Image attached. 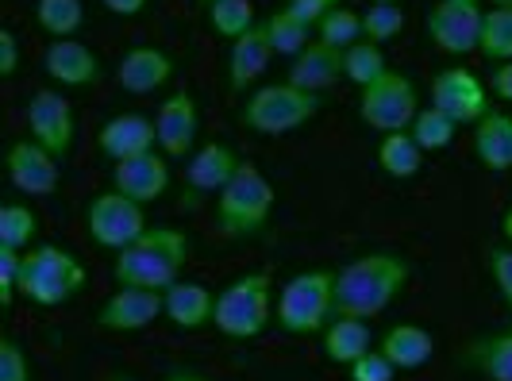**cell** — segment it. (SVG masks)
<instances>
[{
	"instance_id": "6da1fadb",
	"label": "cell",
	"mask_w": 512,
	"mask_h": 381,
	"mask_svg": "<svg viewBox=\"0 0 512 381\" xmlns=\"http://www.w3.org/2000/svg\"><path fill=\"white\" fill-rule=\"evenodd\" d=\"M412 278V266L393 251H370L335 274V316H382Z\"/></svg>"
},
{
	"instance_id": "7a4b0ae2",
	"label": "cell",
	"mask_w": 512,
	"mask_h": 381,
	"mask_svg": "<svg viewBox=\"0 0 512 381\" xmlns=\"http://www.w3.org/2000/svg\"><path fill=\"white\" fill-rule=\"evenodd\" d=\"M189 251L193 243L181 228H147L131 247L116 251L112 278L116 285H143V289L166 293L185 274Z\"/></svg>"
},
{
	"instance_id": "3957f363",
	"label": "cell",
	"mask_w": 512,
	"mask_h": 381,
	"mask_svg": "<svg viewBox=\"0 0 512 381\" xmlns=\"http://www.w3.org/2000/svg\"><path fill=\"white\" fill-rule=\"evenodd\" d=\"M274 201H278V193H274V185L270 178L251 166V162H243L239 170H235V178L220 189V197H216V220H220V235L224 239H255L266 231L270 224V212H274Z\"/></svg>"
},
{
	"instance_id": "277c9868",
	"label": "cell",
	"mask_w": 512,
	"mask_h": 381,
	"mask_svg": "<svg viewBox=\"0 0 512 381\" xmlns=\"http://www.w3.org/2000/svg\"><path fill=\"white\" fill-rule=\"evenodd\" d=\"M216 331L228 339H258L274 324V274L270 270H251L231 278L216 293Z\"/></svg>"
},
{
	"instance_id": "5b68a950",
	"label": "cell",
	"mask_w": 512,
	"mask_h": 381,
	"mask_svg": "<svg viewBox=\"0 0 512 381\" xmlns=\"http://www.w3.org/2000/svg\"><path fill=\"white\" fill-rule=\"evenodd\" d=\"M274 320L285 335H316L335 320V270H305L282 285Z\"/></svg>"
},
{
	"instance_id": "8992f818",
	"label": "cell",
	"mask_w": 512,
	"mask_h": 381,
	"mask_svg": "<svg viewBox=\"0 0 512 381\" xmlns=\"http://www.w3.org/2000/svg\"><path fill=\"white\" fill-rule=\"evenodd\" d=\"M320 108H324L320 93H305L289 81H278V85L255 89L243 104L239 120L255 135H289V131H301L308 120H316Z\"/></svg>"
},
{
	"instance_id": "52a82bcc",
	"label": "cell",
	"mask_w": 512,
	"mask_h": 381,
	"mask_svg": "<svg viewBox=\"0 0 512 381\" xmlns=\"http://www.w3.org/2000/svg\"><path fill=\"white\" fill-rule=\"evenodd\" d=\"M85 285V266L77 262V254H70L66 247H31L24 251V274H20V297H27L31 305H66L70 297L81 293Z\"/></svg>"
},
{
	"instance_id": "ba28073f",
	"label": "cell",
	"mask_w": 512,
	"mask_h": 381,
	"mask_svg": "<svg viewBox=\"0 0 512 381\" xmlns=\"http://www.w3.org/2000/svg\"><path fill=\"white\" fill-rule=\"evenodd\" d=\"M416 112H420V93L412 77H405L401 70H385L378 81L359 89V120L370 131H382V135L409 131Z\"/></svg>"
},
{
	"instance_id": "9c48e42d",
	"label": "cell",
	"mask_w": 512,
	"mask_h": 381,
	"mask_svg": "<svg viewBox=\"0 0 512 381\" xmlns=\"http://www.w3.org/2000/svg\"><path fill=\"white\" fill-rule=\"evenodd\" d=\"M85 228L89 239L104 251H124L143 231H147V204L131 201L120 189L97 193L85 208Z\"/></svg>"
},
{
	"instance_id": "30bf717a",
	"label": "cell",
	"mask_w": 512,
	"mask_h": 381,
	"mask_svg": "<svg viewBox=\"0 0 512 381\" xmlns=\"http://www.w3.org/2000/svg\"><path fill=\"white\" fill-rule=\"evenodd\" d=\"M27 131L39 147L62 162L66 154L74 151L77 139V120H74V104L62 97V89H39L31 101H27Z\"/></svg>"
},
{
	"instance_id": "8fae6325",
	"label": "cell",
	"mask_w": 512,
	"mask_h": 381,
	"mask_svg": "<svg viewBox=\"0 0 512 381\" xmlns=\"http://www.w3.org/2000/svg\"><path fill=\"white\" fill-rule=\"evenodd\" d=\"M482 24H486V12L478 4H459V0H439L428 8V39L436 43L439 51L447 54H474L482 47Z\"/></svg>"
},
{
	"instance_id": "7c38bea8",
	"label": "cell",
	"mask_w": 512,
	"mask_h": 381,
	"mask_svg": "<svg viewBox=\"0 0 512 381\" xmlns=\"http://www.w3.org/2000/svg\"><path fill=\"white\" fill-rule=\"evenodd\" d=\"M432 104L447 112L455 124H478L489 116V93L466 66H447L432 81Z\"/></svg>"
},
{
	"instance_id": "4fadbf2b",
	"label": "cell",
	"mask_w": 512,
	"mask_h": 381,
	"mask_svg": "<svg viewBox=\"0 0 512 381\" xmlns=\"http://www.w3.org/2000/svg\"><path fill=\"white\" fill-rule=\"evenodd\" d=\"M158 316H166V297L158 289L143 285H120L97 312V328L104 331H143L151 328Z\"/></svg>"
},
{
	"instance_id": "5bb4252c",
	"label": "cell",
	"mask_w": 512,
	"mask_h": 381,
	"mask_svg": "<svg viewBox=\"0 0 512 381\" xmlns=\"http://www.w3.org/2000/svg\"><path fill=\"white\" fill-rule=\"evenodd\" d=\"M154 127H158V151L166 158H193V147H197V131H201V108H197V97L193 93H174L158 104V116H154Z\"/></svg>"
},
{
	"instance_id": "9a60e30c",
	"label": "cell",
	"mask_w": 512,
	"mask_h": 381,
	"mask_svg": "<svg viewBox=\"0 0 512 381\" xmlns=\"http://www.w3.org/2000/svg\"><path fill=\"white\" fill-rule=\"evenodd\" d=\"M8 181L27 193V197H51L62 181V166L47 147H39L35 139H20L8 151Z\"/></svg>"
},
{
	"instance_id": "2e32d148",
	"label": "cell",
	"mask_w": 512,
	"mask_h": 381,
	"mask_svg": "<svg viewBox=\"0 0 512 381\" xmlns=\"http://www.w3.org/2000/svg\"><path fill=\"white\" fill-rule=\"evenodd\" d=\"M112 189H120L124 197L139 204H154L170 189V158L162 151H147L128 162L112 166Z\"/></svg>"
},
{
	"instance_id": "e0dca14e",
	"label": "cell",
	"mask_w": 512,
	"mask_h": 381,
	"mask_svg": "<svg viewBox=\"0 0 512 381\" xmlns=\"http://www.w3.org/2000/svg\"><path fill=\"white\" fill-rule=\"evenodd\" d=\"M43 70L62 89H85V85L101 81V58L93 54V47H85L77 39H54L43 54Z\"/></svg>"
},
{
	"instance_id": "ac0fdd59",
	"label": "cell",
	"mask_w": 512,
	"mask_h": 381,
	"mask_svg": "<svg viewBox=\"0 0 512 381\" xmlns=\"http://www.w3.org/2000/svg\"><path fill=\"white\" fill-rule=\"evenodd\" d=\"M97 147L112 162H128V158H139L147 151H158V127L139 112H124V116H112L97 131Z\"/></svg>"
},
{
	"instance_id": "d6986e66",
	"label": "cell",
	"mask_w": 512,
	"mask_h": 381,
	"mask_svg": "<svg viewBox=\"0 0 512 381\" xmlns=\"http://www.w3.org/2000/svg\"><path fill=\"white\" fill-rule=\"evenodd\" d=\"M174 77V58L162 47H131L120 62H116V85L124 93L147 97L154 89H162Z\"/></svg>"
},
{
	"instance_id": "ffe728a7",
	"label": "cell",
	"mask_w": 512,
	"mask_h": 381,
	"mask_svg": "<svg viewBox=\"0 0 512 381\" xmlns=\"http://www.w3.org/2000/svg\"><path fill=\"white\" fill-rule=\"evenodd\" d=\"M343 77H347L343 74V51H335V47H328V43L312 39L305 51L289 62L285 81L297 85V89H305V93H328V89L339 85Z\"/></svg>"
},
{
	"instance_id": "44dd1931",
	"label": "cell",
	"mask_w": 512,
	"mask_h": 381,
	"mask_svg": "<svg viewBox=\"0 0 512 381\" xmlns=\"http://www.w3.org/2000/svg\"><path fill=\"white\" fill-rule=\"evenodd\" d=\"M166 320L181 331H201L216 320V293L201 281H174L166 293Z\"/></svg>"
},
{
	"instance_id": "7402d4cb",
	"label": "cell",
	"mask_w": 512,
	"mask_h": 381,
	"mask_svg": "<svg viewBox=\"0 0 512 381\" xmlns=\"http://www.w3.org/2000/svg\"><path fill=\"white\" fill-rule=\"evenodd\" d=\"M274 58V47H270V35H266V24H255L247 35H239L228 51V85L235 93H243L247 85H255L258 77L266 74Z\"/></svg>"
},
{
	"instance_id": "603a6c76",
	"label": "cell",
	"mask_w": 512,
	"mask_h": 381,
	"mask_svg": "<svg viewBox=\"0 0 512 381\" xmlns=\"http://www.w3.org/2000/svg\"><path fill=\"white\" fill-rule=\"evenodd\" d=\"M239 166H243V162H239L235 147H228V143H205L201 151H193V158H189L185 181H189L193 193H212V197H220V189L235 178Z\"/></svg>"
},
{
	"instance_id": "cb8c5ba5",
	"label": "cell",
	"mask_w": 512,
	"mask_h": 381,
	"mask_svg": "<svg viewBox=\"0 0 512 381\" xmlns=\"http://www.w3.org/2000/svg\"><path fill=\"white\" fill-rule=\"evenodd\" d=\"M382 355L397 366V370H420L436 355V335L420 324H397L382 335Z\"/></svg>"
},
{
	"instance_id": "d4e9b609",
	"label": "cell",
	"mask_w": 512,
	"mask_h": 381,
	"mask_svg": "<svg viewBox=\"0 0 512 381\" xmlns=\"http://www.w3.org/2000/svg\"><path fill=\"white\" fill-rule=\"evenodd\" d=\"M366 351H374V328H370V320L335 316L332 324L324 328V358L335 362V366H351Z\"/></svg>"
},
{
	"instance_id": "484cf974",
	"label": "cell",
	"mask_w": 512,
	"mask_h": 381,
	"mask_svg": "<svg viewBox=\"0 0 512 381\" xmlns=\"http://www.w3.org/2000/svg\"><path fill=\"white\" fill-rule=\"evenodd\" d=\"M462 362L486 381H512V328L509 331H489L478 335L466 351Z\"/></svg>"
},
{
	"instance_id": "4316f807",
	"label": "cell",
	"mask_w": 512,
	"mask_h": 381,
	"mask_svg": "<svg viewBox=\"0 0 512 381\" xmlns=\"http://www.w3.org/2000/svg\"><path fill=\"white\" fill-rule=\"evenodd\" d=\"M474 154H478V162H482L486 170L509 174L512 170V116L509 112H489L486 120H478Z\"/></svg>"
},
{
	"instance_id": "83f0119b",
	"label": "cell",
	"mask_w": 512,
	"mask_h": 381,
	"mask_svg": "<svg viewBox=\"0 0 512 381\" xmlns=\"http://www.w3.org/2000/svg\"><path fill=\"white\" fill-rule=\"evenodd\" d=\"M378 166L393 181H409L424 166V147L412 139V131H389L378 143Z\"/></svg>"
},
{
	"instance_id": "f1b7e54d",
	"label": "cell",
	"mask_w": 512,
	"mask_h": 381,
	"mask_svg": "<svg viewBox=\"0 0 512 381\" xmlns=\"http://www.w3.org/2000/svg\"><path fill=\"white\" fill-rule=\"evenodd\" d=\"M262 24H266V35H270V47H274V54L297 58V54L312 43V27H308L305 20H297L293 12H285V8H278L274 16H266Z\"/></svg>"
},
{
	"instance_id": "f546056e",
	"label": "cell",
	"mask_w": 512,
	"mask_h": 381,
	"mask_svg": "<svg viewBox=\"0 0 512 381\" xmlns=\"http://www.w3.org/2000/svg\"><path fill=\"white\" fill-rule=\"evenodd\" d=\"M205 8H208V27H212L220 39H231V43L258 24L251 0H212Z\"/></svg>"
},
{
	"instance_id": "4dcf8cb0",
	"label": "cell",
	"mask_w": 512,
	"mask_h": 381,
	"mask_svg": "<svg viewBox=\"0 0 512 381\" xmlns=\"http://www.w3.org/2000/svg\"><path fill=\"white\" fill-rule=\"evenodd\" d=\"M35 20L54 39H70L85 24V4L81 0H39Z\"/></svg>"
},
{
	"instance_id": "1f68e13d",
	"label": "cell",
	"mask_w": 512,
	"mask_h": 381,
	"mask_svg": "<svg viewBox=\"0 0 512 381\" xmlns=\"http://www.w3.org/2000/svg\"><path fill=\"white\" fill-rule=\"evenodd\" d=\"M409 131H412V139L424 147V154H428V151H443V147H451V143H455V135H459V124L432 104V108H420V112H416V120H412Z\"/></svg>"
},
{
	"instance_id": "d6a6232c",
	"label": "cell",
	"mask_w": 512,
	"mask_h": 381,
	"mask_svg": "<svg viewBox=\"0 0 512 381\" xmlns=\"http://www.w3.org/2000/svg\"><path fill=\"white\" fill-rule=\"evenodd\" d=\"M385 70H389V62H385L382 47L370 43V39H359L355 47L343 51V74H347V81H355L359 89H366L370 81H378Z\"/></svg>"
},
{
	"instance_id": "836d02e7",
	"label": "cell",
	"mask_w": 512,
	"mask_h": 381,
	"mask_svg": "<svg viewBox=\"0 0 512 381\" xmlns=\"http://www.w3.org/2000/svg\"><path fill=\"white\" fill-rule=\"evenodd\" d=\"M316 39L335 47V51H347L362 39V16L343 8V4H335V8H328V16L316 24Z\"/></svg>"
},
{
	"instance_id": "e575fe53",
	"label": "cell",
	"mask_w": 512,
	"mask_h": 381,
	"mask_svg": "<svg viewBox=\"0 0 512 381\" xmlns=\"http://www.w3.org/2000/svg\"><path fill=\"white\" fill-rule=\"evenodd\" d=\"M35 235H39V216L27 204H4L0 208V247L31 251Z\"/></svg>"
},
{
	"instance_id": "d590c367",
	"label": "cell",
	"mask_w": 512,
	"mask_h": 381,
	"mask_svg": "<svg viewBox=\"0 0 512 381\" xmlns=\"http://www.w3.org/2000/svg\"><path fill=\"white\" fill-rule=\"evenodd\" d=\"M489 62H512V8H489L482 24V47Z\"/></svg>"
},
{
	"instance_id": "8d00e7d4",
	"label": "cell",
	"mask_w": 512,
	"mask_h": 381,
	"mask_svg": "<svg viewBox=\"0 0 512 381\" xmlns=\"http://www.w3.org/2000/svg\"><path fill=\"white\" fill-rule=\"evenodd\" d=\"M401 31H405V8L401 4H370L362 12V39H370L378 47L397 39Z\"/></svg>"
},
{
	"instance_id": "74e56055",
	"label": "cell",
	"mask_w": 512,
	"mask_h": 381,
	"mask_svg": "<svg viewBox=\"0 0 512 381\" xmlns=\"http://www.w3.org/2000/svg\"><path fill=\"white\" fill-rule=\"evenodd\" d=\"M20 274H24V251L0 247V305L8 308L20 293Z\"/></svg>"
},
{
	"instance_id": "f35d334b",
	"label": "cell",
	"mask_w": 512,
	"mask_h": 381,
	"mask_svg": "<svg viewBox=\"0 0 512 381\" xmlns=\"http://www.w3.org/2000/svg\"><path fill=\"white\" fill-rule=\"evenodd\" d=\"M347 370H351V381H393L397 378V366L382 355V347L366 351V355H362L359 362H351Z\"/></svg>"
},
{
	"instance_id": "ab89813d",
	"label": "cell",
	"mask_w": 512,
	"mask_h": 381,
	"mask_svg": "<svg viewBox=\"0 0 512 381\" xmlns=\"http://www.w3.org/2000/svg\"><path fill=\"white\" fill-rule=\"evenodd\" d=\"M489 274H493V285H497V297L512 312V247H493L489 251Z\"/></svg>"
},
{
	"instance_id": "60d3db41",
	"label": "cell",
	"mask_w": 512,
	"mask_h": 381,
	"mask_svg": "<svg viewBox=\"0 0 512 381\" xmlns=\"http://www.w3.org/2000/svg\"><path fill=\"white\" fill-rule=\"evenodd\" d=\"M0 381H31V362L16 339L0 343Z\"/></svg>"
},
{
	"instance_id": "b9f144b4",
	"label": "cell",
	"mask_w": 512,
	"mask_h": 381,
	"mask_svg": "<svg viewBox=\"0 0 512 381\" xmlns=\"http://www.w3.org/2000/svg\"><path fill=\"white\" fill-rule=\"evenodd\" d=\"M285 12H293L297 20H305L308 27H316L324 16H328V8H335L332 0H285L282 4Z\"/></svg>"
},
{
	"instance_id": "7bdbcfd3",
	"label": "cell",
	"mask_w": 512,
	"mask_h": 381,
	"mask_svg": "<svg viewBox=\"0 0 512 381\" xmlns=\"http://www.w3.org/2000/svg\"><path fill=\"white\" fill-rule=\"evenodd\" d=\"M20 70V39L12 31H0V74L12 77Z\"/></svg>"
},
{
	"instance_id": "ee69618b",
	"label": "cell",
	"mask_w": 512,
	"mask_h": 381,
	"mask_svg": "<svg viewBox=\"0 0 512 381\" xmlns=\"http://www.w3.org/2000/svg\"><path fill=\"white\" fill-rule=\"evenodd\" d=\"M489 85H493V93L501 97V101L512 104V62H497V70L489 77Z\"/></svg>"
},
{
	"instance_id": "f6af8a7d",
	"label": "cell",
	"mask_w": 512,
	"mask_h": 381,
	"mask_svg": "<svg viewBox=\"0 0 512 381\" xmlns=\"http://www.w3.org/2000/svg\"><path fill=\"white\" fill-rule=\"evenodd\" d=\"M112 16H139L147 8V0H101Z\"/></svg>"
},
{
	"instance_id": "bcb514c9",
	"label": "cell",
	"mask_w": 512,
	"mask_h": 381,
	"mask_svg": "<svg viewBox=\"0 0 512 381\" xmlns=\"http://www.w3.org/2000/svg\"><path fill=\"white\" fill-rule=\"evenodd\" d=\"M166 381H205V378H201L197 370H174V374H170Z\"/></svg>"
},
{
	"instance_id": "7dc6e473",
	"label": "cell",
	"mask_w": 512,
	"mask_h": 381,
	"mask_svg": "<svg viewBox=\"0 0 512 381\" xmlns=\"http://www.w3.org/2000/svg\"><path fill=\"white\" fill-rule=\"evenodd\" d=\"M501 235L509 239V247H512V204H509V212H505V220H501Z\"/></svg>"
},
{
	"instance_id": "c3c4849f",
	"label": "cell",
	"mask_w": 512,
	"mask_h": 381,
	"mask_svg": "<svg viewBox=\"0 0 512 381\" xmlns=\"http://www.w3.org/2000/svg\"><path fill=\"white\" fill-rule=\"evenodd\" d=\"M493 8H512V0H489Z\"/></svg>"
},
{
	"instance_id": "681fc988",
	"label": "cell",
	"mask_w": 512,
	"mask_h": 381,
	"mask_svg": "<svg viewBox=\"0 0 512 381\" xmlns=\"http://www.w3.org/2000/svg\"><path fill=\"white\" fill-rule=\"evenodd\" d=\"M112 381H139V378H131V374H116Z\"/></svg>"
},
{
	"instance_id": "f907efd6",
	"label": "cell",
	"mask_w": 512,
	"mask_h": 381,
	"mask_svg": "<svg viewBox=\"0 0 512 381\" xmlns=\"http://www.w3.org/2000/svg\"><path fill=\"white\" fill-rule=\"evenodd\" d=\"M370 4H401V0H370Z\"/></svg>"
},
{
	"instance_id": "816d5d0a",
	"label": "cell",
	"mask_w": 512,
	"mask_h": 381,
	"mask_svg": "<svg viewBox=\"0 0 512 381\" xmlns=\"http://www.w3.org/2000/svg\"><path fill=\"white\" fill-rule=\"evenodd\" d=\"M459 4H478V0H459Z\"/></svg>"
},
{
	"instance_id": "f5cc1de1",
	"label": "cell",
	"mask_w": 512,
	"mask_h": 381,
	"mask_svg": "<svg viewBox=\"0 0 512 381\" xmlns=\"http://www.w3.org/2000/svg\"><path fill=\"white\" fill-rule=\"evenodd\" d=\"M332 4H343V0H332Z\"/></svg>"
},
{
	"instance_id": "db71d44e",
	"label": "cell",
	"mask_w": 512,
	"mask_h": 381,
	"mask_svg": "<svg viewBox=\"0 0 512 381\" xmlns=\"http://www.w3.org/2000/svg\"><path fill=\"white\" fill-rule=\"evenodd\" d=\"M205 4H212V0H205Z\"/></svg>"
}]
</instances>
